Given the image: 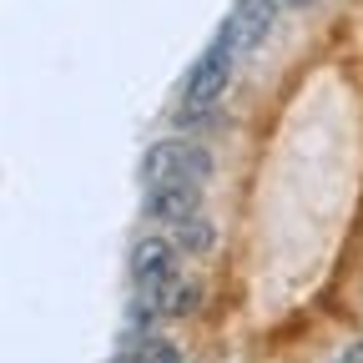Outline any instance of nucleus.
Returning <instances> with one entry per match:
<instances>
[{
  "label": "nucleus",
  "instance_id": "obj_9",
  "mask_svg": "<svg viewBox=\"0 0 363 363\" xmlns=\"http://www.w3.org/2000/svg\"><path fill=\"white\" fill-rule=\"evenodd\" d=\"M338 363H358V358H353V353H348V358H338Z\"/></svg>",
  "mask_w": 363,
  "mask_h": 363
},
{
  "label": "nucleus",
  "instance_id": "obj_6",
  "mask_svg": "<svg viewBox=\"0 0 363 363\" xmlns=\"http://www.w3.org/2000/svg\"><path fill=\"white\" fill-rule=\"evenodd\" d=\"M172 233H177V247H182V252H207V247H212V222H207L202 212L187 217V222H177Z\"/></svg>",
  "mask_w": 363,
  "mask_h": 363
},
{
  "label": "nucleus",
  "instance_id": "obj_7",
  "mask_svg": "<svg viewBox=\"0 0 363 363\" xmlns=\"http://www.w3.org/2000/svg\"><path fill=\"white\" fill-rule=\"evenodd\" d=\"M131 358H136V363H182V353H177L167 338H152V333L131 343Z\"/></svg>",
  "mask_w": 363,
  "mask_h": 363
},
{
  "label": "nucleus",
  "instance_id": "obj_11",
  "mask_svg": "<svg viewBox=\"0 0 363 363\" xmlns=\"http://www.w3.org/2000/svg\"><path fill=\"white\" fill-rule=\"evenodd\" d=\"M358 348H363V343H358Z\"/></svg>",
  "mask_w": 363,
  "mask_h": 363
},
{
  "label": "nucleus",
  "instance_id": "obj_10",
  "mask_svg": "<svg viewBox=\"0 0 363 363\" xmlns=\"http://www.w3.org/2000/svg\"><path fill=\"white\" fill-rule=\"evenodd\" d=\"M288 6H308V0H288Z\"/></svg>",
  "mask_w": 363,
  "mask_h": 363
},
{
  "label": "nucleus",
  "instance_id": "obj_1",
  "mask_svg": "<svg viewBox=\"0 0 363 363\" xmlns=\"http://www.w3.org/2000/svg\"><path fill=\"white\" fill-rule=\"evenodd\" d=\"M212 172H217L212 152L202 142H187V136H167V142H157L142 157V182L147 187H167V182H197V187H207Z\"/></svg>",
  "mask_w": 363,
  "mask_h": 363
},
{
  "label": "nucleus",
  "instance_id": "obj_4",
  "mask_svg": "<svg viewBox=\"0 0 363 363\" xmlns=\"http://www.w3.org/2000/svg\"><path fill=\"white\" fill-rule=\"evenodd\" d=\"M197 212H202V187H197V182H167V187H147V217H152V222L177 227V222L197 217Z\"/></svg>",
  "mask_w": 363,
  "mask_h": 363
},
{
  "label": "nucleus",
  "instance_id": "obj_3",
  "mask_svg": "<svg viewBox=\"0 0 363 363\" xmlns=\"http://www.w3.org/2000/svg\"><path fill=\"white\" fill-rule=\"evenodd\" d=\"M131 283L167 308V293L182 283V247L172 238H142L131 247Z\"/></svg>",
  "mask_w": 363,
  "mask_h": 363
},
{
  "label": "nucleus",
  "instance_id": "obj_2",
  "mask_svg": "<svg viewBox=\"0 0 363 363\" xmlns=\"http://www.w3.org/2000/svg\"><path fill=\"white\" fill-rule=\"evenodd\" d=\"M238 51H242V45H238V30H233V21H227V26L212 35V45L197 56L192 76H187V91H182L187 111H207V106H217V96L227 91V81H233V56H238Z\"/></svg>",
  "mask_w": 363,
  "mask_h": 363
},
{
  "label": "nucleus",
  "instance_id": "obj_8",
  "mask_svg": "<svg viewBox=\"0 0 363 363\" xmlns=\"http://www.w3.org/2000/svg\"><path fill=\"white\" fill-rule=\"evenodd\" d=\"M197 298H202L197 283H177V288L167 293V318H187V313L197 308Z\"/></svg>",
  "mask_w": 363,
  "mask_h": 363
},
{
  "label": "nucleus",
  "instance_id": "obj_5",
  "mask_svg": "<svg viewBox=\"0 0 363 363\" xmlns=\"http://www.w3.org/2000/svg\"><path fill=\"white\" fill-rule=\"evenodd\" d=\"M272 21H278V0H238L233 11V30L242 51H257V45L272 35Z\"/></svg>",
  "mask_w": 363,
  "mask_h": 363
}]
</instances>
